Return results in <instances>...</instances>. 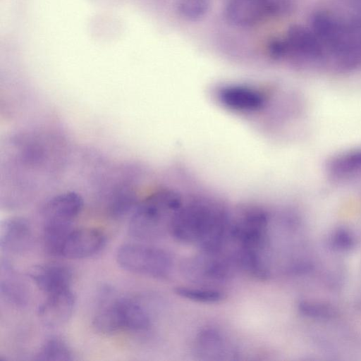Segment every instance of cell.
I'll return each instance as SVG.
<instances>
[{
  "mask_svg": "<svg viewBox=\"0 0 361 361\" xmlns=\"http://www.w3.org/2000/svg\"><path fill=\"white\" fill-rule=\"evenodd\" d=\"M214 198L192 196L183 200L176 212L170 234L178 242L200 250L223 249L229 241L231 216L224 204Z\"/></svg>",
  "mask_w": 361,
  "mask_h": 361,
  "instance_id": "6da1fadb",
  "label": "cell"
},
{
  "mask_svg": "<svg viewBox=\"0 0 361 361\" xmlns=\"http://www.w3.org/2000/svg\"><path fill=\"white\" fill-rule=\"evenodd\" d=\"M176 189L162 188L137 202L128 226L133 238L152 240L170 233L173 218L183 200L182 194Z\"/></svg>",
  "mask_w": 361,
  "mask_h": 361,
  "instance_id": "7a4b0ae2",
  "label": "cell"
},
{
  "mask_svg": "<svg viewBox=\"0 0 361 361\" xmlns=\"http://www.w3.org/2000/svg\"><path fill=\"white\" fill-rule=\"evenodd\" d=\"M200 250L181 264L185 278L195 284L212 287L230 281L239 270L233 250Z\"/></svg>",
  "mask_w": 361,
  "mask_h": 361,
  "instance_id": "3957f363",
  "label": "cell"
},
{
  "mask_svg": "<svg viewBox=\"0 0 361 361\" xmlns=\"http://www.w3.org/2000/svg\"><path fill=\"white\" fill-rule=\"evenodd\" d=\"M116 260L128 271L156 279L167 277L173 267L172 258L165 250L137 243L120 246Z\"/></svg>",
  "mask_w": 361,
  "mask_h": 361,
  "instance_id": "277c9868",
  "label": "cell"
},
{
  "mask_svg": "<svg viewBox=\"0 0 361 361\" xmlns=\"http://www.w3.org/2000/svg\"><path fill=\"white\" fill-rule=\"evenodd\" d=\"M269 215L259 207H247L231 218L229 241L236 246L266 253L269 240Z\"/></svg>",
  "mask_w": 361,
  "mask_h": 361,
  "instance_id": "5b68a950",
  "label": "cell"
},
{
  "mask_svg": "<svg viewBox=\"0 0 361 361\" xmlns=\"http://www.w3.org/2000/svg\"><path fill=\"white\" fill-rule=\"evenodd\" d=\"M276 14V0H228L225 16L232 25L250 27Z\"/></svg>",
  "mask_w": 361,
  "mask_h": 361,
  "instance_id": "8992f818",
  "label": "cell"
},
{
  "mask_svg": "<svg viewBox=\"0 0 361 361\" xmlns=\"http://www.w3.org/2000/svg\"><path fill=\"white\" fill-rule=\"evenodd\" d=\"M283 41L284 59L291 57L298 61H319L324 56L323 45L314 32L300 26L291 27Z\"/></svg>",
  "mask_w": 361,
  "mask_h": 361,
  "instance_id": "52a82bcc",
  "label": "cell"
},
{
  "mask_svg": "<svg viewBox=\"0 0 361 361\" xmlns=\"http://www.w3.org/2000/svg\"><path fill=\"white\" fill-rule=\"evenodd\" d=\"M119 331L143 333L152 325L148 307L135 298L121 297L113 299Z\"/></svg>",
  "mask_w": 361,
  "mask_h": 361,
  "instance_id": "ba28073f",
  "label": "cell"
},
{
  "mask_svg": "<svg viewBox=\"0 0 361 361\" xmlns=\"http://www.w3.org/2000/svg\"><path fill=\"white\" fill-rule=\"evenodd\" d=\"M106 237L95 228L73 229L66 240L61 256L68 259H82L99 252L104 246Z\"/></svg>",
  "mask_w": 361,
  "mask_h": 361,
  "instance_id": "9c48e42d",
  "label": "cell"
},
{
  "mask_svg": "<svg viewBox=\"0 0 361 361\" xmlns=\"http://www.w3.org/2000/svg\"><path fill=\"white\" fill-rule=\"evenodd\" d=\"M195 353L203 360H232L237 355L233 345L218 329L204 328L195 340Z\"/></svg>",
  "mask_w": 361,
  "mask_h": 361,
  "instance_id": "30bf717a",
  "label": "cell"
},
{
  "mask_svg": "<svg viewBox=\"0 0 361 361\" xmlns=\"http://www.w3.org/2000/svg\"><path fill=\"white\" fill-rule=\"evenodd\" d=\"M47 295L37 309L40 321L48 327L63 325L68 321L74 310V293L70 288Z\"/></svg>",
  "mask_w": 361,
  "mask_h": 361,
  "instance_id": "8fae6325",
  "label": "cell"
},
{
  "mask_svg": "<svg viewBox=\"0 0 361 361\" xmlns=\"http://www.w3.org/2000/svg\"><path fill=\"white\" fill-rule=\"evenodd\" d=\"M29 277L47 295L71 288L73 272L61 264H44L33 266L27 272Z\"/></svg>",
  "mask_w": 361,
  "mask_h": 361,
  "instance_id": "7c38bea8",
  "label": "cell"
},
{
  "mask_svg": "<svg viewBox=\"0 0 361 361\" xmlns=\"http://www.w3.org/2000/svg\"><path fill=\"white\" fill-rule=\"evenodd\" d=\"M32 241V227L26 219L13 216L4 221L0 234V246L3 251L23 253L30 247Z\"/></svg>",
  "mask_w": 361,
  "mask_h": 361,
  "instance_id": "4fadbf2b",
  "label": "cell"
},
{
  "mask_svg": "<svg viewBox=\"0 0 361 361\" xmlns=\"http://www.w3.org/2000/svg\"><path fill=\"white\" fill-rule=\"evenodd\" d=\"M83 200L74 192H65L49 200L42 209L44 222L73 224L80 213Z\"/></svg>",
  "mask_w": 361,
  "mask_h": 361,
  "instance_id": "5bb4252c",
  "label": "cell"
},
{
  "mask_svg": "<svg viewBox=\"0 0 361 361\" xmlns=\"http://www.w3.org/2000/svg\"><path fill=\"white\" fill-rule=\"evenodd\" d=\"M329 178L338 183L350 181L361 177V147L340 152L327 162Z\"/></svg>",
  "mask_w": 361,
  "mask_h": 361,
  "instance_id": "9a60e30c",
  "label": "cell"
},
{
  "mask_svg": "<svg viewBox=\"0 0 361 361\" xmlns=\"http://www.w3.org/2000/svg\"><path fill=\"white\" fill-rule=\"evenodd\" d=\"M0 292L9 303L17 307L27 305L28 288L18 272L6 260L1 262Z\"/></svg>",
  "mask_w": 361,
  "mask_h": 361,
  "instance_id": "2e32d148",
  "label": "cell"
},
{
  "mask_svg": "<svg viewBox=\"0 0 361 361\" xmlns=\"http://www.w3.org/2000/svg\"><path fill=\"white\" fill-rule=\"evenodd\" d=\"M72 231L71 224L44 222L42 243L46 252L51 255H61L63 244Z\"/></svg>",
  "mask_w": 361,
  "mask_h": 361,
  "instance_id": "e0dca14e",
  "label": "cell"
},
{
  "mask_svg": "<svg viewBox=\"0 0 361 361\" xmlns=\"http://www.w3.org/2000/svg\"><path fill=\"white\" fill-rule=\"evenodd\" d=\"M37 360L70 361L73 353L67 343L61 338L52 337L47 340L36 354Z\"/></svg>",
  "mask_w": 361,
  "mask_h": 361,
  "instance_id": "ac0fdd59",
  "label": "cell"
},
{
  "mask_svg": "<svg viewBox=\"0 0 361 361\" xmlns=\"http://www.w3.org/2000/svg\"><path fill=\"white\" fill-rule=\"evenodd\" d=\"M175 293L187 300L203 303H214L222 300L224 293L215 288H194L188 286H177L174 289Z\"/></svg>",
  "mask_w": 361,
  "mask_h": 361,
  "instance_id": "d6986e66",
  "label": "cell"
},
{
  "mask_svg": "<svg viewBox=\"0 0 361 361\" xmlns=\"http://www.w3.org/2000/svg\"><path fill=\"white\" fill-rule=\"evenodd\" d=\"M209 0H176L178 14L188 20H197L209 10Z\"/></svg>",
  "mask_w": 361,
  "mask_h": 361,
  "instance_id": "ffe728a7",
  "label": "cell"
},
{
  "mask_svg": "<svg viewBox=\"0 0 361 361\" xmlns=\"http://www.w3.org/2000/svg\"><path fill=\"white\" fill-rule=\"evenodd\" d=\"M299 310L303 314L310 317H326L331 314L329 307L310 302H300Z\"/></svg>",
  "mask_w": 361,
  "mask_h": 361,
  "instance_id": "44dd1931",
  "label": "cell"
},
{
  "mask_svg": "<svg viewBox=\"0 0 361 361\" xmlns=\"http://www.w3.org/2000/svg\"><path fill=\"white\" fill-rule=\"evenodd\" d=\"M334 243L337 247H348L353 243V237L345 231L338 232L334 238Z\"/></svg>",
  "mask_w": 361,
  "mask_h": 361,
  "instance_id": "7402d4cb",
  "label": "cell"
}]
</instances>
